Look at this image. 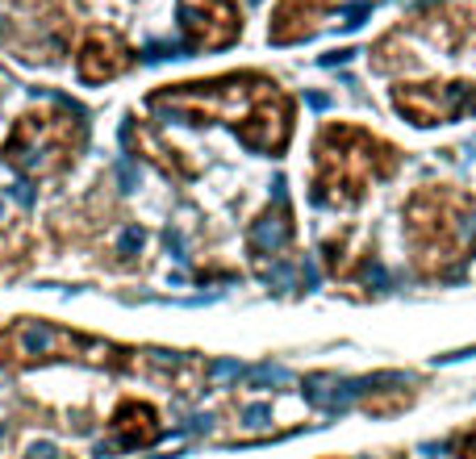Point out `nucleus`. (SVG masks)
<instances>
[{
    "mask_svg": "<svg viewBox=\"0 0 476 459\" xmlns=\"http://www.w3.org/2000/svg\"><path fill=\"white\" fill-rule=\"evenodd\" d=\"M406 155L385 134L360 125V121H322L314 134V159H309V188L322 205L355 209L376 184L393 180L401 171Z\"/></svg>",
    "mask_w": 476,
    "mask_h": 459,
    "instance_id": "nucleus-4",
    "label": "nucleus"
},
{
    "mask_svg": "<svg viewBox=\"0 0 476 459\" xmlns=\"http://www.w3.org/2000/svg\"><path fill=\"white\" fill-rule=\"evenodd\" d=\"M159 435H163V414L142 397H121L113 414L105 418V451L113 456L146 451L159 443Z\"/></svg>",
    "mask_w": 476,
    "mask_h": 459,
    "instance_id": "nucleus-9",
    "label": "nucleus"
},
{
    "mask_svg": "<svg viewBox=\"0 0 476 459\" xmlns=\"http://www.w3.org/2000/svg\"><path fill=\"white\" fill-rule=\"evenodd\" d=\"M88 146V121L79 109L42 100L17 113L0 142V159L25 180V184H54L63 180Z\"/></svg>",
    "mask_w": 476,
    "mask_h": 459,
    "instance_id": "nucleus-5",
    "label": "nucleus"
},
{
    "mask_svg": "<svg viewBox=\"0 0 476 459\" xmlns=\"http://www.w3.org/2000/svg\"><path fill=\"white\" fill-rule=\"evenodd\" d=\"M134 59H138L134 46L117 29H109V25H92L75 42V75L84 84H109V79L125 75L134 67Z\"/></svg>",
    "mask_w": 476,
    "mask_h": 459,
    "instance_id": "nucleus-10",
    "label": "nucleus"
},
{
    "mask_svg": "<svg viewBox=\"0 0 476 459\" xmlns=\"http://www.w3.org/2000/svg\"><path fill=\"white\" fill-rule=\"evenodd\" d=\"M401 242L418 280H456L476 255V192L418 184L401 205Z\"/></svg>",
    "mask_w": 476,
    "mask_h": 459,
    "instance_id": "nucleus-3",
    "label": "nucleus"
},
{
    "mask_svg": "<svg viewBox=\"0 0 476 459\" xmlns=\"http://www.w3.org/2000/svg\"><path fill=\"white\" fill-rule=\"evenodd\" d=\"M0 364L4 368H50V364H75L96 372H125L142 376L151 384H167L176 393H197L205 364L197 355H171L151 347H130L92 330H75L50 318H8L0 322Z\"/></svg>",
    "mask_w": 476,
    "mask_h": 459,
    "instance_id": "nucleus-2",
    "label": "nucleus"
},
{
    "mask_svg": "<svg viewBox=\"0 0 476 459\" xmlns=\"http://www.w3.org/2000/svg\"><path fill=\"white\" fill-rule=\"evenodd\" d=\"M84 25L79 0H13L0 21V42L25 63H63Z\"/></svg>",
    "mask_w": 476,
    "mask_h": 459,
    "instance_id": "nucleus-6",
    "label": "nucleus"
},
{
    "mask_svg": "<svg viewBox=\"0 0 476 459\" xmlns=\"http://www.w3.org/2000/svg\"><path fill=\"white\" fill-rule=\"evenodd\" d=\"M180 4V29L192 50H222L238 42L243 33V8L238 0H176Z\"/></svg>",
    "mask_w": 476,
    "mask_h": 459,
    "instance_id": "nucleus-8",
    "label": "nucleus"
},
{
    "mask_svg": "<svg viewBox=\"0 0 476 459\" xmlns=\"http://www.w3.org/2000/svg\"><path fill=\"white\" fill-rule=\"evenodd\" d=\"M335 8V0H280L276 8H272V21H268V38L272 42H301V38H309L322 21H326V13Z\"/></svg>",
    "mask_w": 476,
    "mask_h": 459,
    "instance_id": "nucleus-13",
    "label": "nucleus"
},
{
    "mask_svg": "<svg viewBox=\"0 0 476 459\" xmlns=\"http://www.w3.org/2000/svg\"><path fill=\"white\" fill-rule=\"evenodd\" d=\"M393 109L410 125H452L476 113L473 79H401L393 84Z\"/></svg>",
    "mask_w": 476,
    "mask_h": 459,
    "instance_id": "nucleus-7",
    "label": "nucleus"
},
{
    "mask_svg": "<svg viewBox=\"0 0 476 459\" xmlns=\"http://www.w3.org/2000/svg\"><path fill=\"white\" fill-rule=\"evenodd\" d=\"M322 259H326V267H330L335 280H355L364 267H372L376 242H372L360 226H343L339 234H330V238L322 242Z\"/></svg>",
    "mask_w": 476,
    "mask_h": 459,
    "instance_id": "nucleus-12",
    "label": "nucleus"
},
{
    "mask_svg": "<svg viewBox=\"0 0 476 459\" xmlns=\"http://www.w3.org/2000/svg\"><path fill=\"white\" fill-rule=\"evenodd\" d=\"M447 456L476 459V422H468V426H460V430L447 435Z\"/></svg>",
    "mask_w": 476,
    "mask_h": 459,
    "instance_id": "nucleus-16",
    "label": "nucleus"
},
{
    "mask_svg": "<svg viewBox=\"0 0 476 459\" xmlns=\"http://www.w3.org/2000/svg\"><path fill=\"white\" fill-rule=\"evenodd\" d=\"M4 84H8V79H4V71H0V92H4Z\"/></svg>",
    "mask_w": 476,
    "mask_h": 459,
    "instance_id": "nucleus-18",
    "label": "nucleus"
},
{
    "mask_svg": "<svg viewBox=\"0 0 476 459\" xmlns=\"http://www.w3.org/2000/svg\"><path fill=\"white\" fill-rule=\"evenodd\" d=\"M406 29L427 33V42H435L443 50H464L476 42V13L468 4H427L418 13H410Z\"/></svg>",
    "mask_w": 476,
    "mask_h": 459,
    "instance_id": "nucleus-11",
    "label": "nucleus"
},
{
    "mask_svg": "<svg viewBox=\"0 0 476 459\" xmlns=\"http://www.w3.org/2000/svg\"><path fill=\"white\" fill-rule=\"evenodd\" d=\"M414 397H418V389H410L406 380H393V389H372V393L364 397V410L385 418V414H401V410H410Z\"/></svg>",
    "mask_w": 476,
    "mask_h": 459,
    "instance_id": "nucleus-15",
    "label": "nucleus"
},
{
    "mask_svg": "<svg viewBox=\"0 0 476 459\" xmlns=\"http://www.w3.org/2000/svg\"><path fill=\"white\" fill-rule=\"evenodd\" d=\"M355 459H410V451H389V456H355Z\"/></svg>",
    "mask_w": 476,
    "mask_h": 459,
    "instance_id": "nucleus-17",
    "label": "nucleus"
},
{
    "mask_svg": "<svg viewBox=\"0 0 476 459\" xmlns=\"http://www.w3.org/2000/svg\"><path fill=\"white\" fill-rule=\"evenodd\" d=\"M33 247H38V238H33V230L25 226V221H0V272H21V267H29L33 263Z\"/></svg>",
    "mask_w": 476,
    "mask_h": 459,
    "instance_id": "nucleus-14",
    "label": "nucleus"
},
{
    "mask_svg": "<svg viewBox=\"0 0 476 459\" xmlns=\"http://www.w3.org/2000/svg\"><path fill=\"white\" fill-rule=\"evenodd\" d=\"M146 109L188 121L226 125L255 155H284L297 130V100L263 71H226L188 84H163L146 92Z\"/></svg>",
    "mask_w": 476,
    "mask_h": 459,
    "instance_id": "nucleus-1",
    "label": "nucleus"
}]
</instances>
